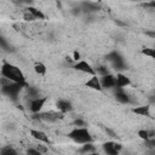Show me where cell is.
<instances>
[{
	"label": "cell",
	"mask_w": 155,
	"mask_h": 155,
	"mask_svg": "<svg viewBox=\"0 0 155 155\" xmlns=\"http://www.w3.org/2000/svg\"><path fill=\"white\" fill-rule=\"evenodd\" d=\"M94 145L92 144V143H86V144H84L82 147H81V149H80V151L82 153V154H91V153H94Z\"/></svg>",
	"instance_id": "cell-18"
},
{
	"label": "cell",
	"mask_w": 155,
	"mask_h": 155,
	"mask_svg": "<svg viewBox=\"0 0 155 155\" xmlns=\"http://www.w3.org/2000/svg\"><path fill=\"white\" fill-rule=\"evenodd\" d=\"M0 155H18V154H17V151H16L12 147H5V148L1 150Z\"/></svg>",
	"instance_id": "cell-21"
},
{
	"label": "cell",
	"mask_w": 155,
	"mask_h": 155,
	"mask_svg": "<svg viewBox=\"0 0 155 155\" xmlns=\"http://www.w3.org/2000/svg\"><path fill=\"white\" fill-rule=\"evenodd\" d=\"M73 124H74V126H76V127H85V126H86V122H85L84 120H81V119H76Z\"/></svg>",
	"instance_id": "cell-26"
},
{
	"label": "cell",
	"mask_w": 155,
	"mask_h": 155,
	"mask_svg": "<svg viewBox=\"0 0 155 155\" xmlns=\"http://www.w3.org/2000/svg\"><path fill=\"white\" fill-rule=\"evenodd\" d=\"M23 87H28V84H17V82H10L5 86L1 87V93L8 98H11L12 101H16L21 90Z\"/></svg>",
	"instance_id": "cell-3"
},
{
	"label": "cell",
	"mask_w": 155,
	"mask_h": 155,
	"mask_svg": "<svg viewBox=\"0 0 155 155\" xmlns=\"http://www.w3.org/2000/svg\"><path fill=\"white\" fill-rule=\"evenodd\" d=\"M138 136H139L142 139H144V140L150 139V137H149V131H147V130H140V131H138Z\"/></svg>",
	"instance_id": "cell-23"
},
{
	"label": "cell",
	"mask_w": 155,
	"mask_h": 155,
	"mask_svg": "<svg viewBox=\"0 0 155 155\" xmlns=\"http://www.w3.org/2000/svg\"><path fill=\"white\" fill-rule=\"evenodd\" d=\"M115 23H116V24H117V25H122V27H124V25H125V23H122V22H120V21H117V19H116V21H115Z\"/></svg>",
	"instance_id": "cell-32"
},
{
	"label": "cell",
	"mask_w": 155,
	"mask_h": 155,
	"mask_svg": "<svg viewBox=\"0 0 155 155\" xmlns=\"http://www.w3.org/2000/svg\"><path fill=\"white\" fill-rule=\"evenodd\" d=\"M96 73H99L102 76H104V75H107V74H109L108 73V69H107V67H98L97 68V70H96Z\"/></svg>",
	"instance_id": "cell-24"
},
{
	"label": "cell",
	"mask_w": 155,
	"mask_h": 155,
	"mask_svg": "<svg viewBox=\"0 0 155 155\" xmlns=\"http://www.w3.org/2000/svg\"><path fill=\"white\" fill-rule=\"evenodd\" d=\"M130 84H131V80L126 75H124L122 73H117L116 74V76H115V87L124 88V87L128 86Z\"/></svg>",
	"instance_id": "cell-9"
},
{
	"label": "cell",
	"mask_w": 155,
	"mask_h": 155,
	"mask_svg": "<svg viewBox=\"0 0 155 155\" xmlns=\"http://www.w3.org/2000/svg\"><path fill=\"white\" fill-rule=\"evenodd\" d=\"M87 155H99L98 153H91V154H87Z\"/></svg>",
	"instance_id": "cell-33"
},
{
	"label": "cell",
	"mask_w": 155,
	"mask_h": 155,
	"mask_svg": "<svg viewBox=\"0 0 155 155\" xmlns=\"http://www.w3.org/2000/svg\"><path fill=\"white\" fill-rule=\"evenodd\" d=\"M122 58V56L117 52V51H111L108 56H107V59L109 61V62H111V63H114V62H116V61H119V59H121Z\"/></svg>",
	"instance_id": "cell-19"
},
{
	"label": "cell",
	"mask_w": 155,
	"mask_h": 155,
	"mask_svg": "<svg viewBox=\"0 0 155 155\" xmlns=\"http://www.w3.org/2000/svg\"><path fill=\"white\" fill-rule=\"evenodd\" d=\"M142 53L145 54V56H148V57H150V58H154V57H155L154 50H153V48H149V47H144V48L142 50Z\"/></svg>",
	"instance_id": "cell-22"
},
{
	"label": "cell",
	"mask_w": 155,
	"mask_h": 155,
	"mask_svg": "<svg viewBox=\"0 0 155 155\" xmlns=\"http://www.w3.org/2000/svg\"><path fill=\"white\" fill-rule=\"evenodd\" d=\"M0 48H7V42L2 36H0Z\"/></svg>",
	"instance_id": "cell-28"
},
{
	"label": "cell",
	"mask_w": 155,
	"mask_h": 155,
	"mask_svg": "<svg viewBox=\"0 0 155 155\" xmlns=\"http://www.w3.org/2000/svg\"><path fill=\"white\" fill-rule=\"evenodd\" d=\"M111 65H113V68H114L115 70H117V71H121V70L127 69V65H126V63H125L124 58H121V59H119V61H116V62L111 63Z\"/></svg>",
	"instance_id": "cell-16"
},
{
	"label": "cell",
	"mask_w": 155,
	"mask_h": 155,
	"mask_svg": "<svg viewBox=\"0 0 155 155\" xmlns=\"http://www.w3.org/2000/svg\"><path fill=\"white\" fill-rule=\"evenodd\" d=\"M1 76L7 79L11 82H17V84H27L25 82V76L23 74V71L17 67L11 64L10 62L4 61L2 65H1Z\"/></svg>",
	"instance_id": "cell-1"
},
{
	"label": "cell",
	"mask_w": 155,
	"mask_h": 155,
	"mask_svg": "<svg viewBox=\"0 0 155 155\" xmlns=\"http://www.w3.org/2000/svg\"><path fill=\"white\" fill-rule=\"evenodd\" d=\"M145 34L149 35L150 38H155V33H154V31H145Z\"/></svg>",
	"instance_id": "cell-31"
},
{
	"label": "cell",
	"mask_w": 155,
	"mask_h": 155,
	"mask_svg": "<svg viewBox=\"0 0 155 155\" xmlns=\"http://www.w3.org/2000/svg\"><path fill=\"white\" fill-rule=\"evenodd\" d=\"M30 136H31L34 139H36V140H39V142H41V143L50 144V138H48V136H47L45 132H42V131H39V130H30Z\"/></svg>",
	"instance_id": "cell-10"
},
{
	"label": "cell",
	"mask_w": 155,
	"mask_h": 155,
	"mask_svg": "<svg viewBox=\"0 0 155 155\" xmlns=\"http://www.w3.org/2000/svg\"><path fill=\"white\" fill-rule=\"evenodd\" d=\"M57 109H58L59 113L64 114V113L70 111V110L73 109V107H71V103H70V102L64 101V99H59V101L57 102Z\"/></svg>",
	"instance_id": "cell-12"
},
{
	"label": "cell",
	"mask_w": 155,
	"mask_h": 155,
	"mask_svg": "<svg viewBox=\"0 0 155 155\" xmlns=\"http://www.w3.org/2000/svg\"><path fill=\"white\" fill-rule=\"evenodd\" d=\"M68 137L79 144L92 143V136L86 127H75L68 133Z\"/></svg>",
	"instance_id": "cell-2"
},
{
	"label": "cell",
	"mask_w": 155,
	"mask_h": 155,
	"mask_svg": "<svg viewBox=\"0 0 155 155\" xmlns=\"http://www.w3.org/2000/svg\"><path fill=\"white\" fill-rule=\"evenodd\" d=\"M46 101H47L46 97H39V98H36V99L30 101V105H29L30 111L34 113V114H39V113L41 111V109L44 108Z\"/></svg>",
	"instance_id": "cell-7"
},
{
	"label": "cell",
	"mask_w": 155,
	"mask_h": 155,
	"mask_svg": "<svg viewBox=\"0 0 155 155\" xmlns=\"http://www.w3.org/2000/svg\"><path fill=\"white\" fill-rule=\"evenodd\" d=\"M1 87H2V81H1V78H0V90H1Z\"/></svg>",
	"instance_id": "cell-34"
},
{
	"label": "cell",
	"mask_w": 155,
	"mask_h": 155,
	"mask_svg": "<svg viewBox=\"0 0 155 155\" xmlns=\"http://www.w3.org/2000/svg\"><path fill=\"white\" fill-rule=\"evenodd\" d=\"M23 18H24L25 21H34V19H35V18L33 17V15H31L30 12H28L27 10H25L24 13H23Z\"/></svg>",
	"instance_id": "cell-27"
},
{
	"label": "cell",
	"mask_w": 155,
	"mask_h": 155,
	"mask_svg": "<svg viewBox=\"0 0 155 155\" xmlns=\"http://www.w3.org/2000/svg\"><path fill=\"white\" fill-rule=\"evenodd\" d=\"M86 87L88 88H92V90H96V91H102V86H101V82H99V79L94 75L92 76L87 82H86Z\"/></svg>",
	"instance_id": "cell-13"
},
{
	"label": "cell",
	"mask_w": 155,
	"mask_h": 155,
	"mask_svg": "<svg viewBox=\"0 0 155 155\" xmlns=\"http://www.w3.org/2000/svg\"><path fill=\"white\" fill-rule=\"evenodd\" d=\"M34 116H36L39 120L46 121V122H54L58 119L63 117L62 113H53V111H48V113H41V114H35Z\"/></svg>",
	"instance_id": "cell-4"
},
{
	"label": "cell",
	"mask_w": 155,
	"mask_h": 155,
	"mask_svg": "<svg viewBox=\"0 0 155 155\" xmlns=\"http://www.w3.org/2000/svg\"><path fill=\"white\" fill-rule=\"evenodd\" d=\"M132 111L137 115H140V116H150L149 107H137V108H133Z\"/></svg>",
	"instance_id": "cell-15"
},
{
	"label": "cell",
	"mask_w": 155,
	"mask_h": 155,
	"mask_svg": "<svg viewBox=\"0 0 155 155\" xmlns=\"http://www.w3.org/2000/svg\"><path fill=\"white\" fill-rule=\"evenodd\" d=\"M34 71L38 75H45L46 74V67H45V64L41 63V62H36L34 64Z\"/></svg>",
	"instance_id": "cell-17"
},
{
	"label": "cell",
	"mask_w": 155,
	"mask_h": 155,
	"mask_svg": "<svg viewBox=\"0 0 155 155\" xmlns=\"http://www.w3.org/2000/svg\"><path fill=\"white\" fill-rule=\"evenodd\" d=\"M122 145L120 143L114 142H105L103 143V150L107 155H119V151L121 150Z\"/></svg>",
	"instance_id": "cell-5"
},
{
	"label": "cell",
	"mask_w": 155,
	"mask_h": 155,
	"mask_svg": "<svg viewBox=\"0 0 155 155\" xmlns=\"http://www.w3.org/2000/svg\"><path fill=\"white\" fill-rule=\"evenodd\" d=\"M25 10L30 12L35 19H45V15L41 12V10H38L36 7H33V6H28Z\"/></svg>",
	"instance_id": "cell-14"
},
{
	"label": "cell",
	"mask_w": 155,
	"mask_h": 155,
	"mask_svg": "<svg viewBox=\"0 0 155 155\" xmlns=\"http://www.w3.org/2000/svg\"><path fill=\"white\" fill-rule=\"evenodd\" d=\"M27 88H28V96H29V98H30L31 101H33V99L39 98V91H38L36 88L30 87V86H28Z\"/></svg>",
	"instance_id": "cell-20"
},
{
	"label": "cell",
	"mask_w": 155,
	"mask_h": 155,
	"mask_svg": "<svg viewBox=\"0 0 155 155\" xmlns=\"http://www.w3.org/2000/svg\"><path fill=\"white\" fill-rule=\"evenodd\" d=\"M74 68H75L76 70H79V71L85 73V74H90V75H92V76L96 75V70H94V69L92 68V65H91L88 62H86V61H79V62H76L75 65H74Z\"/></svg>",
	"instance_id": "cell-6"
},
{
	"label": "cell",
	"mask_w": 155,
	"mask_h": 155,
	"mask_svg": "<svg viewBox=\"0 0 155 155\" xmlns=\"http://www.w3.org/2000/svg\"><path fill=\"white\" fill-rule=\"evenodd\" d=\"M73 59L76 61V62H79V61H80V53L75 51V52H74V58H73Z\"/></svg>",
	"instance_id": "cell-30"
},
{
	"label": "cell",
	"mask_w": 155,
	"mask_h": 155,
	"mask_svg": "<svg viewBox=\"0 0 155 155\" xmlns=\"http://www.w3.org/2000/svg\"><path fill=\"white\" fill-rule=\"evenodd\" d=\"M115 99L117 101V102H120V103H122V104H128L131 101H130V97H128V94L124 91V88H117L116 87V91H115Z\"/></svg>",
	"instance_id": "cell-11"
},
{
	"label": "cell",
	"mask_w": 155,
	"mask_h": 155,
	"mask_svg": "<svg viewBox=\"0 0 155 155\" xmlns=\"http://www.w3.org/2000/svg\"><path fill=\"white\" fill-rule=\"evenodd\" d=\"M99 82L102 88H113L115 87V76L111 74H107L102 76V79H99Z\"/></svg>",
	"instance_id": "cell-8"
},
{
	"label": "cell",
	"mask_w": 155,
	"mask_h": 155,
	"mask_svg": "<svg viewBox=\"0 0 155 155\" xmlns=\"http://www.w3.org/2000/svg\"><path fill=\"white\" fill-rule=\"evenodd\" d=\"M104 130H105V132H107V133H108L110 137H114V138L116 137V133H115L114 131H111L110 128H108V127H104Z\"/></svg>",
	"instance_id": "cell-29"
},
{
	"label": "cell",
	"mask_w": 155,
	"mask_h": 155,
	"mask_svg": "<svg viewBox=\"0 0 155 155\" xmlns=\"http://www.w3.org/2000/svg\"><path fill=\"white\" fill-rule=\"evenodd\" d=\"M27 155H42L36 148H29L27 150Z\"/></svg>",
	"instance_id": "cell-25"
}]
</instances>
